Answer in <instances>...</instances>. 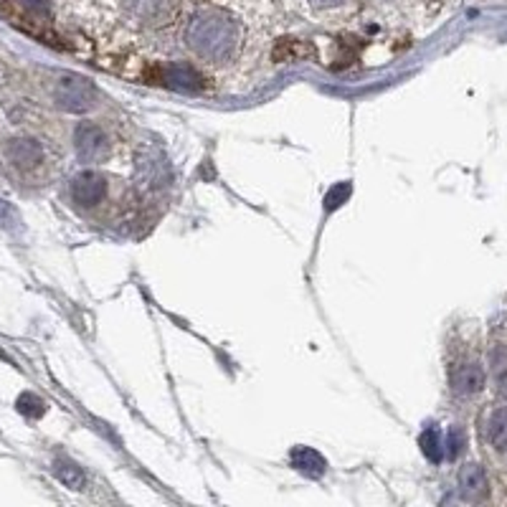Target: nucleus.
Segmentation results:
<instances>
[{
  "label": "nucleus",
  "instance_id": "obj_1",
  "mask_svg": "<svg viewBox=\"0 0 507 507\" xmlns=\"http://www.w3.org/2000/svg\"><path fill=\"white\" fill-rule=\"evenodd\" d=\"M186 44L208 64H231L241 49V26L229 13L205 8L188 20Z\"/></svg>",
  "mask_w": 507,
  "mask_h": 507
},
{
  "label": "nucleus",
  "instance_id": "obj_2",
  "mask_svg": "<svg viewBox=\"0 0 507 507\" xmlns=\"http://www.w3.org/2000/svg\"><path fill=\"white\" fill-rule=\"evenodd\" d=\"M109 186H112V181L107 175H101L97 170H84V173L71 178L68 196H71V201L79 211H94V208L104 205Z\"/></svg>",
  "mask_w": 507,
  "mask_h": 507
},
{
  "label": "nucleus",
  "instance_id": "obj_3",
  "mask_svg": "<svg viewBox=\"0 0 507 507\" xmlns=\"http://www.w3.org/2000/svg\"><path fill=\"white\" fill-rule=\"evenodd\" d=\"M74 148L79 160L86 165H97L109 160L112 155V137L107 135V130L94 122H79L76 133H74Z\"/></svg>",
  "mask_w": 507,
  "mask_h": 507
},
{
  "label": "nucleus",
  "instance_id": "obj_4",
  "mask_svg": "<svg viewBox=\"0 0 507 507\" xmlns=\"http://www.w3.org/2000/svg\"><path fill=\"white\" fill-rule=\"evenodd\" d=\"M53 100L61 109L67 112H86L94 107L97 100V89L89 84L82 76H61L53 86Z\"/></svg>",
  "mask_w": 507,
  "mask_h": 507
},
{
  "label": "nucleus",
  "instance_id": "obj_5",
  "mask_svg": "<svg viewBox=\"0 0 507 507\" xmlns=\"http://www.w3.org/2000/svg\"><path fill=\"white\" fill-rule=\"evenodd\" d=\"M3 155L18 170L38 168L44 163V157H46L44 148L36 140H28V137H13V140L3 142Z\"/></svg>",
  "mask_w": 507,
  "mask_h": 507
},
{
  "label": "nucleus",
  "instance_id": "obj_6",
  "mask_svg": "<svg viewBox=\"0 0 507 507\" xmlns=\"http://www.w3.org/2000/svg\"><path fill=\"white\" fill-rule=\"evenodd\" d=\"M487 383V375H485V368L479 363H459L455 371H452V389H455L456 396H474L479 390L485 389Z\"/></svg>",
  "mask_w": 507,
  "mask_h": 507
},
{
  "label": "nucleus",
  "instance_id": "obj_7",
  "mask_svg": "<svg viewBox=\"0 0 507 507\" xmlns=\"http://www.w3.org/2000/svg\"><path fill=\"white\" fill-rule=\"evenodd\" d=\"M125 8L127 13L140 20V23H165L170 18V0H125Z\"/></svg>",
  "mask_w": 507,
  "mask_h": 507
},
{
  "label": "nucleus",
  "instance_id": "obj_8",
  "mask_svg": "<svg viewBox=\"0 0 507 507\" xmlns=\"http://www.w3.org/2000/svg\"><path fill=\"white\" fill-rule=\"evenodd\" d=\"M160 82H165L168 86H175V89H196V86L201 84V76L186 61H175V64L160 67Z\"/></svg>",
  "mask_w": 507,
  "mask_h": 507
},
{
  "label": "nucleus",
  "instance_id": "obj_9",
  "mask_svg": "<svg viewBox=\"0 0 507 507\" xmlns=\"http://www.w3.org/2000/svg\"><path fill=\"white\" fill-rule=\"evenodd\" d=\"M459 490L464 497H482L487 492V474L479 464H464L459 470Z\"/></svg>",
  "mask_w": 507,
  "mask_h": 507
},
{
  "label": "nucleus",
  "instance_id": "obj_10",
  "mask_svg": "<svg viewBox=\"0 0 507 507\" xmlns=\"http://www.w3.org/2000/svg\"><path fill=\"white\" fill-rule=\"evenodd\" d=\"M485 437L490 441L492 449L507 452V406L495 408L487 422H485Z\"/></svg>",
  "mask_w": 507,
  "mask_h": 507
},
{
  "label": "nucleus",
  "instance_id": "obj_11",
  "mask_svg": "<svg viewBox=\"0 0 507 507\" xmlns=\"http://www.w3.org/2000/svg\"><path fill=\"white\" fill-rule=\"evenodd\" d=\"M292 464L294 470H300L307 477H322L325 470H327V462L322 459V455H318L315 449L310 447H297L292 449Z\"/></svg>",
  "mask_w": 507,
  "mask_h": 507
},
{
  "label": "nucleus",
  "instance_id": "obj_12",
  "mask_svg": "<svg viewBox=\"0 0 507 507\" xmlns=\"http://www.w3.org/2000/svg\"><path fill=\"white\" fill-rule=\"evenodd\" d=\"M53 472H56V477L67 485V487H71V490H82L86 482L84 472H82V467L79 464H74V462H68V459H56L53 462Z\"/></svg>",
  "mask_w": 507,
  "mask_h": 507
},
{
  "label": "nucleus",
  "instance_id": "obj_13",
  "mask_svg": "<svg viewBox=\"0 0 507 507\" xmlns=\"http://www.w3.org/2000/svg\"><path fill=\"white\" fill-rule=\"evenodd\" d=\"M419 447H422V452L426 455V459H429V462H434V464L444 459V441H441L439 429L429 426L422 437H419Z\"/></svg>",
  "mask_w": 507,
  "mask_h": 507
},
{
  "label": "nucleus",
  "instance_id": "obj_14",
  "mask_svg": "<svg viewBox=\"0 0 507 507\" xmlns=\"http://www.w3.org/2000/svg\"><path fill=\"white\" fill-rule=\"evenodd\" d=\"M18 411L26 414V416H31V419H38V416L46 414V404H44L38 396H34V393H23V396L18 398Z\"/></svg>",
  "mask_w": 507,
  "mask_h": 507
},
{
  "label": "nucleus",
  "instance_id": "obj_15",
  "mask_svg": "<svg viewBox=\"0 0 507 507\" xmlns=\"http://www.w3.org/2000/svg\"><path fill=\"white\" fill-rule=\"evenodd\" d=\"M350 183H340V186H335L330 193H327V198H325V203H327V211H333V208H338V205H342V203L348 201V196H350Z\"/></svg>",
  "mask_w": 507,
  "mask_h": 507
},
{
  "label": "nucleus",
  "instance_id": "obj_16",
  "mask_svg": "<svg viewBox=\"0 0 507 507\" xmlns=\"http://www.w3.org/2000/svg\"><path fill=\"white\" fill-rule=\"evenodd\" d=\"M492 360H495V381H497V389L507 396V355H500L495 350Z\"/></svg>",
  "mask_w": 507,
  "mask_h": 507
},
{
  "label": "nucleus",
  "instance_id": "obj_17",
  "mask_svg": "<svg viewBox=\"0 0 507 507\" xmlns=\"http://www.w3.org/2000/svg\"><path fill=\"white\" fill-rule=\"evenodd\" d=\"M315 8H335L340 3H345V0H310Z\"/></svg>",
  "mask_w": 507,
  "mask_h": 507
}]
</instances>
